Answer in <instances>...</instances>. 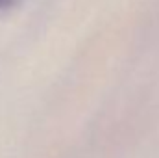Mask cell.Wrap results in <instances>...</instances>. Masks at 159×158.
Instances as JSON below:
<instances>
[{"label": "cell", "instance_id": "cell-1", "mask_svg": "<svg viewBox=\"0 0 159 158\" xmlns=\"http://www.w3.org/2000/svg\"><path fill=\"white\" fill-rule=\"evenodd\" d=\"M13 4H17V0H0V9H7Z\"/></svg>", "mask_w": 159, "mask_h": 158}]
</instances>
